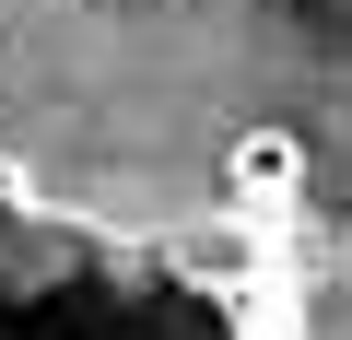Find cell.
Segmentation results:
<instances>
[{
	"mask_svg": "<svg viewBox=\"0 0 352 340\" xmlns=\"http://www.w3.org/2000/svg\"><path fill=\"white\" fill-rule=\"evenodd\" d=\"M0 340H305L247 235H176L36 177L0 141Z\"/></svg>",
	"mask_w": 352,
	"mask_h": 340,
	"instance_id": "cell-1",
	"label": "cell"
},
{
	"mask_svg": "<svg viewBox=\"0 0 352 340\" xmlns=\"http://www.w3.org/2000/svg\"><path fill=\"white\" fill-rule=\"evenodd\" d=\"M294 212H305V141L270 129V117L235 129V141H223V223H235V235H270V223H294Z\"/></svg>",
	"mask_w": 352,
	"mask_h": 340,
	"instance_id": "cell-2",
	"label": "cell"
}]
</instances>
